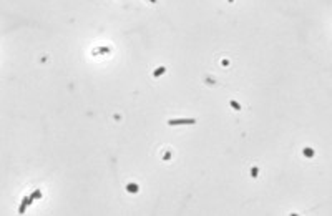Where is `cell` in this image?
Masks as SVG:
<instances>
[{
  "label": "cell",
  "instance_id": "obj_1",
  "mask_svg": "<svg viewBox=\"0 0 332 216\" xmlns=\"http://www.w3.org/2000/svg\"><path fill=\"white\" fill-rule=\"evenodd\" d=\"M194 118H178V120H168L169 126H181V125H194Z\"/></svg>",
  "mask_w": 332,
  "mask_h": 216
},
{
  "label": "cell",
  "instance_id": "obj_2",
  "mask_svg": "<svg viewBox=\"0 0 332 216\" xmlns=\"http://www.w3.org/2000/svg\"><path fill=\"white\" fill-rule=\"evenodd\" d=\"M165 72H166V67H159V68H156V70H154V73H153V75H154V78H158V77H161Z\"/></svg>",
  "mask_w": 332,
  "mask_h": 216
},
{
  "label": "cell",
  "instance_id": "obj_3",
  "mask_svg": "<svg viewBox=\"0 0 332 216\" xmlns=\"http://www.w3.org/2000/svg\"><path fill=\"white\" fill-rule=\"evenodd\" d=\"M27 206H28V203H27V198H25V200L22 201V204H20V208H18V213H20V215H23V213L27 211Z\"/></svg>",
  "mask_w": 332,
  "mask_h": 216
},
{
  "label": "cell",
  "instance_id": "obj_4",
  "mask_svg": "<svg viewBox=\"0 0 332 216\" xmlns=\"http://www.w3.org/2000/svg\"><path fill=\"white\" fill-rule=\"evenodd\" d=\"M126 189H128L130 193H136V191H138V185H136V183H130V185L126 186Z\"/></svg>",
  "mask_w": 332,
  "mask_h": 216
},
{
  "label": "cell",
  "instance_id": "obj_5",
  "mask_svg": "<svg viewBox=\"0 0 332 216\" xmlns=\"http://www.w3.org/2000/svg\"><path fill=\"white\" fill-rule=\"evenodd\" d=\"M30 198H32L33 201H35V200H40V198H42V191H40V189H35L32 195H30Z\"/></svg>",
  "mask_w": 332,
  "mask_h": 216
},
{
  "label": "cell",
  "instance_id": "obj_6",
  "mask_svg": "<svg viewBox=\"0 0 332 216\" xmlns=\"http://www.w3.org/2000/svg\"><path fill=\"white\" fill-rule=\"evenodd\" d=\"M304 155L307 156V158H312V156H314V150H311V148H304Z\"/></svg>",
  "mask_w": 332,
  "mask_h": 216
},
{
  "label": "cell",
  "instance_id": "obj_7",
  "mask_svg": "<svg viewBox=\"0 0 332 216\" xmlns=\"http://www.w3.org/2000/svg\"><path fill=\"white\" fill-rule=\"evenodd\" d=\"M229 105H231V107L234 108V110H241V105H239L238 101H234V100H231V101H229Z\"/></svg>",
  "mask_w": 332,
  "mask_h": 216
},
{
  "label": "cell",
  "instance_id": "obj_8",
  "mask_svg": "<svg viewBox=\"0 0 332 216\" xmlns=\"http://www.w3.org/2000/svg\"><path fill=\"white\" fill-rule=\"evenodd\" d=\"M251 175L252 176H258V168H252L251 170Z\"/></svg>",
  "mask_w": 332,
  "mask_h": 216
},
{
  "label": "cell",
  "instance_id": "obj_9",
  "mask_svg": "<svg viewBox=\"0 0 332 216\" xmlns=\"http://www.w3.org/2000/svg\"><path fill=\"white\" fill-rule=\"evenodd\" d=\"M150 2H151V3H156V0H150Z\"/></svg>",
  "mask_w": 332,
  "mask_h": 216
},
{
  "label": "cell",
  "instance_id": "obj_10",
  "mask_svg": "<svg viewBox=\"0 0 332 216\" xmlns=\"http://www.w3.org/2000/svg\"><path fill=\"white\" fill-rule=\"evenodd\" d=\"M227 2H229V3H232V2H234V0H227Z\"/></svg>",
  "mask_w": 332,
  "mask_h": 216
}]
</instances>
